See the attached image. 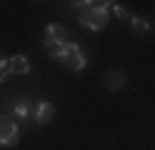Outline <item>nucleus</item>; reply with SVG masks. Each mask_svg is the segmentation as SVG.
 Segmentation results:
<instances>
[{"mask_svg":"<svg viewBox=\"0 0 155 150\" xmlns=\"http://www.w3.org/2000/svg\"><path fill=\"white\" fill-rule=\"evenodd\" d=\"M75 10H80V15H78V20H80L83 28L88 30H105V25H108V10L113 8V3H108V0H100V3H95V0H90V3H73Z\"/></svg>","mask_w":155,"mask_h":150,"instance_id":"1","label":"nucleus"},{"mask_svg":"<svg viewBox=\"0 0 155 150\" xmlns=\"http://www.w3.org/2000/svg\"><path fill=\"white\" fill-rule=\"evenodd\" d=\"M60 63L68 65L73 73H83L85 65H88V58H85V53L80 50V45H78V43H65V45H63Z\"/></svg>","mask_w":155,"mask_h":150,"instance_id":"2","label":"nucleus"},{"mask_svg":"<svg viewBox=\"0 0 155 150\" xmlns=\"http://www.w3.org/2000/svg\"><path fill=\"white\" fill-rule=\"evenodd\" d=\"M20 140V128L15 120L0 115V148H13Z\"/></svg>","mask_w":155,"mask_h":150,"instance_id":"3","label":"nucleus"},{"mask_svg":"<svg viewBox=\"0 0 155 150\" xmlns=\"http://www.w3.org/2000/svg\"><path fill=\"white\" fill-rule=\"evenodd\" d=\"M63 45L68 43V33H65V28L63 25H58V23H48L45 25V35H43V45Z\"/></svg>","mask_w":155,"mask_h":150,"instance_id":"4","label":"nucleus"},{"mask_svg":"<svg viewBox=\"0 0 155 150\" xmlns=\"http://www.w3.org/2000/svg\"><path fill=\"white\" fill-rule=\"evenodd\" d=\"M33 118H35V123H38V125L50 123V120L55 118V105H53V103H48V100H40V103H35Z\"/></svg>","mask_w":155,"mask_h":150,"instance_id":"5","label":"nucleus"},{"mask_svg":"<svg viewBox=\"0 0 155 150\" xmlns=\"http://www.w3.org/2000/svg\"><path fill=\"white\" fill-rule=\"evenodd\" d=\"M8 73H10V75H28V73H30V60H28L25 55L8 58Z\"/></svg>","mask_w":155,"mask_h":150,"instance_id":"6","label":"nucleus"},{"mask_svg":"<svg viewBox=\"0 0 155 150\" xmlns=\"http://www.w3.org/2000/svg\"><path fill=\"white\" fill-rule=\"evenodd\" d=\"M103 85H105V90H110V93H118V90L125 85V73L123 70H110V73H105Z\"/></svg>","mask_w":155,"mask_h":150,"instance_id":"7","label":"nucleus"},{"mask_svg":"<svg viewBox=\"0 0 155 150\" xmlns=\"http://www.w3.org/2000/svg\"><path fill=\"white\" fill-rule=\"evenodd\" d=\"M33 110H35V103H33L30 98H18L15 105H13V115L23 120V118H30Z\"/></svg>","mask_w":155,"mask_h":150,"instance_id":"8","label":"nucleus"},{"mask_svg":"<svg viewBox=\"0 0 155 150\" xmlns=\"http://www.w3.org/2000/svg\"><path fill=\"white\" fill-rule=\"evenodd\" d=\"M130 30H133V33H150V23H148L145 18L133 15V18H130Z\"/></svg>","mask_w":155,"mask_h":150,"instance_id":"9","label":"nucleus"},{"mask_svg":"<svg viewBox=\"0 0 155 150\" xmlns=\"http://www.w3.org/2000/svg\"><path fill=\"white\" fill-rule=\"evenodd\" d=\"M110 10H113V13L118 15V18H130V15H128V10H125V8H120L118 3H113V8H110Z\"/></svg>","mask_w":155,"mask_h":150,"instance_id":"10","label":"nucleus"},{"mask_svg":"<svg viewBox=\"0 0 155 150\" xmlns=\"http://www.w3.org/2000/svg\"><path fill=\"white\" fill-rule=\"evenodd\" d=\"M8 70V58H0V73H5Z\"/></svg>","mask_w":155,"mask_h":150,"instance_id":"11","label":"nucleus"}]
</instances>
